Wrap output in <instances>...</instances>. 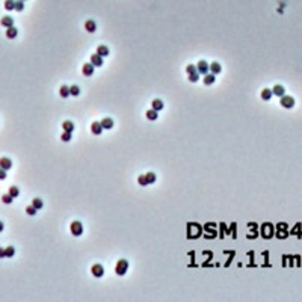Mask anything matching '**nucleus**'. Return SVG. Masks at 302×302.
<instances>
[{
	"label": "nucleus",
	"instance_id": "f257e3e1",
	"mask_svg": "<svg viewBox=\"0 0 302 302\" xmlns=\"http://www.w3.org/2000/svg\"><path fill=\"white\" fill-rule=\"evenodd\" d=\"M127 269H128L127 260H120V261L117 263V266H115V272H117L118 275H124V273L127 272Z\"/></svg>",
	"mask_w": 302,
	"mask_h": 302
},
{
	"label": "nucleus",
	"instance_id": "f03ea898",
	"mask_svg": "<svg viewBox=\"0 0 302 302\" xmlns=\"http://www.w3.org/2000/svg\"><path fill=\"white\" fill-rule=\"evenodd\" d=\"M69 230H71V233H73L74 236H80V234L83 233V225H82L79 221H74V222L71 224V227H69Z\"/></svg>",
	"mask_w": 302,
	"mask_h": 302
},
{
	"label": "nucleus",
	"instance_id": "7ed1b4c3",
	"mask_svg": "<svg viewBox=\"0 0 302 302\" xmlns=\"http://www.w3.org/2000/svg\"><path fill=\"white\" fill-rule=\"evenodd\" d=\"M281 106H284V109H292L295 106V100L293 97H289V95H283L281 100H280Z\"/></svg>",
	"mask_w": 302,
	"mask_h": 302
},
{
	"label": "nucleus",
	"instance_id": "20e7f679",
	"mask_svg": "<svg viewBox=\"0 0 302 302\" xmlns=\"http://www.w3.org/2000/svg\"><path fill=\"white\" fill-rule=\"evenodd\" d=\"M196 69H198V73L202 74V76H205V74L210 73V71H208V64H207L205 61H199V62L196 64Z\"/></svg>",
	"mask_w": 302,
	"mask_h": 302
},
{
	"label": "nucleus",
	"instance_id": "39448f33",
	"mask_svg": "<svg viewBox=\"0 0 302 302\" xmlns=\"http://www.w3.org/2000/svg\"><path fill=\"white\" fill-rule=\"evenodd\" d=\"M0 24H2L5 29L12 27V26H14V18H12V17H9V15H6V17H3L2 20H0Z\"/></svg>",
	"mask_w": 302,
	"mask_h": 302
},
{
	"label": "nucleus",
	"instance_id": "423d86ee",
	"mask_svg": "<svg viewBox=\"0 0 302 302\" xmlns=\"http://www.w3.org/2000/svg\"><path fill=\"white\" fill-rule=\"evenodd\" d=\"M11 166H12L11 159H8V157H0V168L5 169V171H8V169H11Z\"/></svg>",
	"mask_w": 302,
	"mask_h": 302
},
{
	"label": "nucleus",
	"instance_id": "0eeeda50",
	"mask_svg": "<svg viewBox=\"0 0 302 302\" xmlns=\"http://www.w3.org/2000/svg\"><path fill=\"white\" fill-rule=\"evenodd\" d=\"M221 69H222V66H221V64H218V62H213V64L208 65V71H210L212 74H215V76L221 73Z\"/></svg>",
	"mask_w": 302,
	"mask_h": 302
},
{
	"label": "nucleus",
	"instance_id": "6e6552de",
	"mask_svg": "<svg viewBox=\"0 0 302 302\" xmlns=\"http://www.w3.org/2000/svg\"><path fill=\"white\" fill-rule=\"evenodd\" d=\"M91 64L94 65V66H101L103 65V56H100V55H92L91 56Z\"/></svg>",
	"mask_w": 302,
	"mask_h": 302
},
{
	"label": "nucleus",
	"instance_id": "1a4fd4ad",
	"mask_svg": "<svg viewBox=\"0 0 302 302\" xmlns=\"http://www.w3.org/2000/svg\"><path fill=\"white\" fill-rule=\"evenodd\" d=\"M103 273H104V269H103L101 264H94L92 266V275L94 276L100 278V276H103Z\"/></svg>",
	"mask_w": 302,
	"mask_h": 302
},
{
	"label": "nucleus",
	"instance_id": "9d476101",
	"mask_svg": "<svg viewBox=\"0 0 302 302\" xmlns=\"http://www.w3.org/2000/svg\"><path fill=\"white\" fill-rule=\"evenodd\" d=\"M83 74H85V76H88V77L94 74V65H92L91 62H88V64H85V65H83Z\"/></svg>",
	"mask_w": 302,
	"mask_h": 302
},
{
	"label": "nucleus",
	"instance_id": "9b49d317",
	"mask_svg": "<svg viewBox=\"0 0 302 302\" xmlns=\"http://www.w3.org/2000/svg\"><path fill=\"white\" fill-rule=\"evenodd\" d=\"M91 130H92V133H94V134H101V133H103V126H101V123H92Z\"/></svg>",
	"mask_w": 302,
	"mask_h": 302
},
{
	"label": "nucleus",
	"instance_id": "f8f14e48",
	"mask_svg": "<svg viewBox=\"0 0 302 302\" xmlns=\"http://www.w3.org/2000/svg\"><path fill=\"white\" fill-rule=\"evenodd\" d=\"M272 92H273V95H276V97H283L284 95V86L276 85V86H273Z\"/></svg>",
	"mask_w": 302,
	"mask_h": 302
},
{
	"label": "nucleus",
	"instance_id": "ddd939ff",
	"mask_svg": "<svg viewBox=\"0 0 302 302\" xmlns=\"http://www.w3.org/2000/svg\"><path fill=\"white\" fill-rule=\"evenodd\" d=\"M18 35V30H17V27H8L6 29V38H9V39H14L15 36Z\"/></svg>",
	"mask_w": 302,
	"mask_h": 302
},
{
	"label": "nucleus",
	"instance_id": "4468645a",
	"mask_svg": "<svg viewBox=\"0 0 302 302\" xmlns=\"http://www.w3.org/2000/svg\"><path fill=\"white\" fill-rule=\"evenodd\" d=\"M85 29L88 30V32H95V29H97V26H95V21H92V20H88L86 23H85Z\"/></svg>",
	"mask_w": 302,
	"mask_h": 302
},
{
	"label": "nucleus",
	"instance_id": "2eb2a0df",
	"mask_svg": "<svg viewBox=\"0 0 302 302\" xmlns=\"http://www.w3.org/2000/svg\"><path fill=\"white\" fill-rule=\"evenodd\" d=\"M97 55H100V56H107L109 55V49L106 47V45H98L97 47Z\"/></svg>",
	"mask_w": 302,
	"mask_h": 302
},
{
	"label": "nucleus",
	"instance_id": "dca6fc26",
	"mask_svg": "<svg viewBox=\"0 0 302 302\" xmlns=\"http://www.w3.org/2000/svg\"><path fill=\"white\" fill-rule=\"evenodd\" d=\"M213 83H215V74L208 73L204 76V85H213Z\"/></svg>",
	"mask_w": 302,
	"mask_h": 302
},
{
	"label": "nucleus",
	"instance_id": "f3484780",
	"mask_svg": "<svg viewBox=\"0 0 302 302\" xmlns=\"http://www.w3.org/2000/svg\"><path fill=\"white\" fill-rule=\"evenodd\" d=\"M62 128H64L65 131H69V133H71V131L74 130V124H73L71 121H64V123H62Z\"/></svg>",
	"mask_w": 302,
	"mask_h": 302
},
{
	"label": "nucleus",
	"instance_id": "a211bd4d",
	"mask_svg": "<svg viewBox=\"0 0 302 302\" xmlns=\"http://www.w3.org/2000/svg\"><path fill=\"white\" fill-rule=\"evenodd\" d=\"M59 94H61V97H64V98L69 97V88H68L66 85H62L61 89H59Z\"/></svg>",
	"mask_w": 302,
	"mask_h": 302
},
{
	"label": "nucleus",
	"instance_id": "6ab92c4d",
	"mask_svg": "<svg viewBox=\"0 0 302 302\" xmlns=\"http://www.w3.org/2000/svg\"><path fill=\"white\" fill-rule=\"evenodd\" d=\"M101 126H103V128H106V130L112 128V127H113V121H112V118H104V120L101 121Z\"/></svg>",
	"mask_w": 302,
	"mask_h": 302
},
{
	"label": "nucleus",
	"instance_id": "aec40b11",
	"mask_svg": "<svg viewBox=\"0 0 302 302\" xmlns=\"http://www.w3.org/2000/svg\"><path fill=\"white\" fill-rule=\"evenodd\" d=\"M272 95H273V92H272V89H263V92H261V98L263 100H270L272 98Z\"/></svg>",
	"mask_w": 302,
	"mask_h": 302
},
{
	"label": "nucleus",
	"instance_id": "412c9836",
	"mask_svg": "<svg viewBox=\"0 0 302 302\" xmlns=\"http://www.w3.org/2000/svg\"><path fill=\"white\" fill-rule=\"evenodd\" d=\"M147 118H148L150 121H156V120H157V110H154V109L147 110Z\"/></svg>",
	"mask_w": 302,
	"mask_h": 302
},
{
	"label": "nucleus",
	"instance_id": "4be33fe9",
	"mask_svg": "<svg viewBox=\"0 0 302 302\" xmlns=\"http://www.w3.org/2000/svg\"><path fill=\"white\" fill-rule=\"evenodd\" d=\"M153 109H154V110H157V112H159V110H162V109H163V101H162V100H159V98H156V100L153 101Z\"/></svg>",
	"mask_w": 302,
	"mask_h": 302
},
{
	"label": "nucleus",
	"instance_id": "5701e85b",
	"mask_svg": "<svg viewBox=\"0 0 302 302\" xmlns=\"http://www.w3.org/2000/svg\"><path fill=\"white\" fill-rule=\"evenodd\" d=\"M8 193H9L12 198H17V196L20 195V189L17 188V186H11V188H9V191H8Z\"/></svg>",
	"mask_w": 302,
	"mask_h": 302
},
{
	"label": "nucleus",
	"instance_id": "b1692460",
	"mask_svg": "<svg viewBox=\"0 0 302 302\" xmlns=\"http://www.w3.org/2000/svg\"><path fill=\"white\" fill-rule=\"evenodd\" d=\"M80 94V88L77 85H73V86H69V95H73V97H77Z\"/></svg>",
	"mask_w": 302,
	"mask_h": 302
},
{
	"label": "nucleus",
	"instance_id": "393cba45",
	"mask_svg": "<svg viewBox=\"0 0 302 302\" xmlns=\"http://www.w3.org/2000/svg\"><path fill=\"white\" fill-rule=\"evenodd\" d=\"M32 205L36 208V210H39V208H42V205H44V202H42V199H39V198H35L33 201H32Z\"/></svg>",
	"mask_w": 302,
	"mask_h": 302
},
{
	"label": "nucleus",
	"instance_id": "a878e982",
	"mask_svg": "<svg viewBox=\"0 0 302 302\" xmlns=\"http://www.w3.org/2000/svg\"><path fill=\"white\" fill-rule=\"evenodd\" d=\"M5 8L8 11H12L15 8V0H5Z\"/></svg>",
	"mask_w": 302,
	"mask_h": 302
},
{
	"label": "nucleus",
	"instance_id": "bb28decb",
	"mask_svg": "<svg viewBox=\"0 0 302 302\" xmlns=\"http://www.w3.org/2000/svg\"><path fill=\"white\" fill-rule=\"evenodd\" d=\"M5 252H6V257H14V254H15V248L14 246H8V248H5Z\"/></svg>",
	"mask_w": 302,
	"mask_h": 302
},
{
	"label": "nucleus",
	"instance_id": "cd10ccee",
	"mask_svg": "<svg viewBox=\"0 0 302 302\" xmlns=\"http://www.w3.org/2000/svg\"><path fill=\"white\" fill-rule=\"evenodd\" d=\"M15 11H23L24 9V3H23V0H15V8H14Z\"/></svg>",
	"mask_w": 302,
	"mask_h": 302
},
{
	"label": "nucleus",
	"instance_id": "c85d7f7f",
	"mask_svg": "<svg viewBox=\"0 0 302 302\" xmlns=\"http://www.w3.org/2000/svg\"><path fill=\"white\" fill-rule=\"evenodd\" d=\"M145 177H147V181H148V184H153V183L156 181V174H153V172H148V174H145Z\"/></svg>",
	"mask_w": 302,
	"mask_h": 302
},
{
	"label": "nucleus",
	"instance_id": "c756f323",
	"mask_svg": "<svg viewBox=\"0 0 302 302\" xmlns=\"http://www.w3.org/2000/svg\"><path fill=\"white\" fill-rule=\"evenodd\" d=\"M36 212H38V210H36V208H35V207H33L32 204L26 207V213H27V215H30V216H33V215H35Z\"/></svg>",
	"mask_w": 302,
	"mask_h": 302
},
{
	"label": "nucleus",
	"instance_id": "7c9ffc66",
	"mask_svg": "<svg viewBox=\"0 0 302 302\" xmlns=\"http://www.w3.org/2000/svg\"><path fill=\"white\" fill-rule=\"evenodd\" d=\"M186 73H188V74H193V73H198V69H196V65H188V68H186Z\"/></svg>",
	"mask_w": 302,
	"mask_h": 302
},
{
	"label": "nucleus",
	"instance_id": "2f4dec72",
	"mask_svg": "<svg viewBox=\"0 0 302 302\" xmlns=\"http://www.w3.org/2000/svg\"><path fill=\"white\" fill-rule=\"evenodd\" d=\"M2 201H3L5 204H11V202L14 201V198H12V196H11L9 193H5V195L2 196Z\"/></svg>",
	"mask_w": 302,
	"mask_h": 302
},
{
	"label": "nucleus",
	"instance_id": "473e14b6",
	"mask_svg": "<svg viewBox=\"0 0 302 302\" xmlns=\"http://www.w3.org/2000/svg\"><path fill=\"white\" fill-rule=\"evenodd\" d=\"M137 183L141 184V186H147V184H148L147 177H145V175H139V177H137Z\"/></svg>",
	"mask_w": 302,
	"mask_h": 302
},
{
	"label": "nucleus",
	"instance_id": "72a5a7b5",
	"mask_svg": "<svg viewBox=\"0 0 302 302\" xmlns=\"http://www.w3.org/2000/svg\"><path fill=\"white\" fill-rule=\"evenodd\" d=\"M61 139H62V141H64V142H68V141H69V139H71V133H69V131H65V133H62Z\"/></svg>",
	"mask_w": 302,
	"mask_h": 302
},
{
	"label": "nucleus",
	"instance_id": "f704fd0d",
	"mask_svg": "<svg viewBox=\"0 0 302 302\" xmlns=\"http://www.w3.org/2000/svg\"><path fill=\"white\" fill-rule=\"evenodd\" d=\"M189 80H191V82H198V80H199V73L189 74Z\"/></svg>",
	"mask_w": 302,
	"mask_h": 302
},
{
	"label": "nucleus",
	"instance_id": "c9c22d12",
	"mask_svg": "<svg viewBox=\"0 0 302 302\" xmlns=\"http://www.w3.org/2000/svg\"><path fill=\"white\" fill-rule=\"evenodd\" d=\"M6 178V171L0 168V180H5Z\"/></svg>",
	"mask_w": 302,
	"mask_h": 302
},
{
	"label": "nucleus",
	"instance_id": "e433bc0d",
	"mask_svg": "<svg viewBox=\"0 0 302 302\" xmlns=\"http://www.w3.org/2000/svg\"><path fill=\"white\" fill-rule=\"evenodd\" d=\"M6 257V252H5V248H0V258H5Z\"/></svg>",
	"mask_w": 302,
	"mask_h": 302
},
{
	"label": "nucleus",
	"instance_id": "4c0bfd02",
	"mask_svg": "<svg viewBox=\"0 0 302 302\" xmlns=\"http://www.w3.org/2000/svg\"><path fill=\"white\" fill-rule=\"evenodd\" d=\"M3 227H5V225H3V222L0 221V233H2V231H3Z\"/></svg>",
	"mask_w": 302,
	"mask_h": 302
},
{
	"label": "nucleus",
	"instance_id": "58836bf2",
	"mask_svg": "<svg viewBox=\"0 0 302 302\" xmlns=\"http://www.w3.org/2000/svg\"><path fill=\"white\" fill-rule=\"evenodd\" d=\"M23 2H24V0H23Z\"/></svg>",
	"mask_w": 302,
	"mask_h": 302
}]
</instances>
